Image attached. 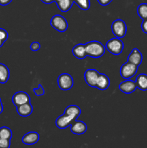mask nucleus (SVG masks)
<instances>
[{"instance_id":"24","label":"nucleus","mask_w":147,"mask_h":148,"mask_svg":"<svg viewBox=\"0 0 147 148\" xmlns=\"http://www.w3.org/2000/svg\"><path fill=\"white\" fill-rule=\"evenodd\" d=\"M11 145L10 140L0 138V148H10Z\"/></svg>"},{"instance_id":"19","label":"nucleus","mask_w":147,"mask_h":148,"mask_svg":"<svg viewBox=\"0 0 147 148\" xmlns=\"http://www.w3.org/2000/svg\"><path fill=\"white\" fill-rule=\"evenodd\" d=\"M74 4L73 0H61L56 2L58 8L62 12H66L72 7Z\"/></svg>"},{"instance_id":"14","label":"nucleus","mask_w":147,"mask_h":148,"mask_svg":"<svg viewBox=\"0 0 147 148\" xmlns=\"http://www.w3.org/2000/svg\"><path fill=\"white\" fill-rule=\"evenodd\" d=\"M110 79L105 74L99 73V77L97 80L96 88L100 90H105L110 86Z\"/></svg>"},{"instance_id":"23","label":"nucleus","mask_w":147,"mask_h":148,"mask_svg":"<svg viewBox=\"0 0 147 148\" xmlns=\"http://www.w3.org/2000/svg\"><path fill=\"white\" fill-rule=\"evenodd\" d=\"M8 37L9 34L7 30L3 28H0V48L7 41Z\"/></svg>"},{"instance_id":"26","label":"nucleus","mask_w":147,"mask_h":148,"mask_svg":"<svg viewBox=\"0 0 147 148\" xmlns=\"http://www.w3.org/2000/svg\"><path fill=\"white\" fill-rule=\"evenodd\" d=\"M40 49V43L39 42L35 41L30 44V49L33 51H37Z\"/></svg>"},{"instance_id":"10","label":"nucleus","mask_w":147,"mask_h":148,"mask_svg":"<svg viewBox=\"0 0 147 148\" xmlns=\"http://www.w3.org/2000/svg\"><path fill=\"white\" fill-rule=\"evenodd\" d=\"M70 130L73 134L81 135L84 134L87 130V126L82 121H75L71 124Z\"/></svg>"},{"instance_id":"27","label":"nucleus","mask_w":147,"mask_h":148,"mask_svg":"<svg viewBox=\"0 0 147 148\" xmlns=\"http://www.w3.org/2000/svg\"><path fill=\"white\" fill-rule=\"evenodd\" d=\"M141 29L144 33L147 34V19L143 20L141 23Z\"/></svg>"},{"instance_id":"17","label":"nucleus","mask_w":147,"mask_h":148,"mask_svg":"<svg viewBox=\"0 0 147 148\" xmlns=\"http://www.w3.org/2000/svg\"><path fill=\"white\" fill-rule=\"evenodd\" d=\"M135 82L137 88L142 91L147 90V75L140 74L136 77Z\"/></svg>"},{"instance_id":"9","label":"nucleus","mask_w":147,"mask_h":148,"mask_svg":"<svg viewBox=\"0 0 147 148\" xmlns=\"http://www.w3.org/2000/svg\"><path fill=\"white\" fill-rule=\"evenodd\" d=\"M12 101L13 104L16 107H17L22 104L30 103V97L27 92H23V91H19L13 95Z\"/></svg>"},{"instance_id":"2","label":"nucleus","mask_w":147,"mask_h":148,"mask_svg":"<svg viewBox=\"0 0 147 148\" xmlns=\"http://www.w3.org/2000/svg\"><path fill=\"white\" fill-rule=\"evenodd\" d=\"M86 54L92 58H99L105 53V46L99 41L93 40L85 44Z\"/></svg>"},{"instance_id":"30","label":"nucleus","mask_w":147,"mask_h":148,"mask_svg":"<svg viewBox=\"0 0 147 148\" xmlns=\"http://www.w3.org/2000/svg\"><path fill=\"white\" fill-rule=\"evenodd\" d=\"M41 1L44 4H51V3L55 2V0H41Z\"/></svg>"},{"instance_id":"11","label":"nucleus","mask_w":147,"mask_h":148,"mask_svg":"<svg viewBox=\"0 0 147 148\" xmlns=\"http://www.w3.org/2000/svg\"><path fill=\"white\" fill-rule=\"evenodd\" d=\"M120 90L122 91L123 93L131 94L137 88L136 84L134 81L131 79H125V81L121 82L118 86Z\"/></svg>"},{"instance_id":"29","label":"nucleus","mask_w":147,"mask_h":148,"mask_svg":"<svg viewBox=\"0 0 147 148\" xmlns=\"http://www.w3.org/2000/svg\"><path fill=\"white\" fill-rule=\"evenodd\" d=\"M12 0H0V5L7 6L12 2Z\"/></svg>"},{"instance_id":"13","label":"nucleus","mask_w":147,"mask_h":148,"mask_svg":"<svg viewBox=\"0 0 147 148\" xmlns=\"http://www.w3.org/2000/svg\"><path fill=\"white\" fill-rule=\"evenodd\" d=\"M40 140V135L36 132H30L23 136L22 141L24 144L27 145H32L36 144Z\"/></svg>"},{"instance_id":"18","label":"nucleus","mask_w":147,"mask_h":148,"mask_svg":"<svg viewBox=\"0 0 147 148\" xmlns=\"http://www.w3.org/2000/svg\"><path fill=\"white\" fill-rule=\"evenodd\" d=\"M10 78V70L7 66L0 63V83H6Z\"/></svg>"},{"instance_id":"16","label":"nucleus","mask_w":147,"mask_h":148,"mask_svg":"<svg viewBox=\"0 0 147 148\" xmlns=\"http://www.w3.org/2000/svg\"><path fill=\"white\" fill-rule=\"evenodd\" d=\"M33 110V106L30 103H27L17 107V114L22 117H27L31 115Z\"/></svg>"},{"instance_id":"7","label":"nucleus","mask_w":147,"mask_h":148,"mask_svg":"<svg viewBox=\"0 0 147 148\" xmlns=\"http://www.w3.org/2000/svg\"><path fill=\"white\" fill-rule=\"evenodd\" d=\"M58 85L62 90H69L74 85V79L68 73H63L58 77Z\"/></svg>"},{"instance_id":"5","label":"nucleus","mask_w":147,"mask_h":148,"mask_svg":"<svg viewBox=\"0 0 147 148\" xmlns=\"http://www.w3.org/2000/svg\"><path fill=\"white\" fill-rule=\"evenodd\" d=\"M50 25L57 31L63 33L66 31L69 27L67 20L61 14H56L50 20Z\"/></svg>"},{"instance_id":"28","label":"nucleus","mask_w":147,"mask_h":148,"mask_svg":"<svg viewBox=\"0 0 147 148\" xmlns=\"http://www.w3.org/2000/svg\"><path fill=\"white\" fill-rule=\"evenodd\" d=\"M112 0H97L99 4L102 6H107L112 2Z\"/></svg>"},{"instance_id":"12","label":"nucleus","mask_w":147,"mask_h":148,"mask_svg":"<svg viewBox=\"0 0 147 148\" xmlns=\"http://www.w3.org/2000/svg\"><path fill=\"white\" fill-rule=\"evenodd\" d=\"M143 60V55L139 50L136 48L133 49L128 56V62L132 63L136 66L141 65Z\"/></svg>"},{"instance_id":"3","label":"nucleus","mask_w":147,"mask_h":148,"mask_svg":"<svg viewBox=\"0 0 147 148\" xmlns=\"http://www.w3.org/2000/svg\"><path fill=\"white\" fill-rule=\"evenodd\" d=\"M107 50L113 55H120L124 49V43L119 38H113L108 40L105 45Z\"/></svg>"},{"instance_id":"25","label":"nucleus","mask_w":147,"mask_h":148,"mask_svg":"<svg viewBox=\"0 0 147 148\" xmlns=\"http://www.w3.org/2000/svg\"><path fill=\"white\" fill-rule=\"evenodd\" d=\"M33 92H34V93L37 96H42V95H44L45 90L43 89V86L40 84V85H38V87H37V88H35V89L33 90Z\"/></svg>"},{"instance_id":"6","label":"nucleus","mask_w":147,"mask_h":148,"mask_svg":"<svg viewBox=\"0 0 147 148\" xmlns=\"http://www.w3.org/2000/svg\"><path fill=\"white\" fill-rule=\"evenodd\" d=\"M138 66L127 62L120 67V75L123 79H129L135 75L138 72Z\"/></svg>"},{"instance_id":"21","label":"nucleus","mask_w":147,"mask_h":148,"mask_svg":"<svg viewBox=\"0 0 147 148\" xmlns=\"http://www.w3.org/2000/svg\"><path fill=\"white\" fill-rule=\"evenodd\" d=\"M12 137V132L9 127H2L0 128V138L11 140Z\"/></svg>"},{"instance_id":"32","label":"nucleus","mask_w":147,"mask_h":148,"mask_svg":"<svg viewBox=\"0 0 147 148\" xmlns=\"http://www.w3.org/2000/svg\"><path fill=\"white\" fill-rule=\"evenodd\" d=\"M61 1V0H55V2H58V1Z\"/></svg>"},{"instance_id":"4","label":"nucleus","mask_w":147,"mask_h":148,"mask_svg":"<svg viewBox=\"0 0 147 148\" xmlns=\"http://www.w3.org/2000/svg\"><path fill=\"white\" fill-rule=\"evenodd\" d=\"M111 30L115 37L122 38L126 34L127 25L122 20L117 19L112 22L111 25Z\"/></svg>"},{"instance_id":"1","label":"nucleus","mask_w":147,"mask_h":148,"mask_svg":"<svg viewBox=\"0 0 147 148\" xmlns=\"http://www.w3.org/2000/svg\"><path fill=\"white\" fill-rule=\"evenodd\" d=\"M80 108L76 105H70L66 108L64 114L58 117L56 120V125L60 130H65L76 120L81 115Z\"/></svg>"},{"instance_id":"15","label":"nucleus","mask_w":147,"mask_h":148,"mask_svg":"<svg viewBox=\"0 0 147 148\" xmlns=\"http://www.w3.org/2000/svg\"><path fill=\"white\" fill-rule=\"evenodd\" d=\"M72 53L76 58L79 59H84L87 56L86 51L85 44L83 43H79L76 44L74 47L72 49Z\"/></svg>"},{"instance_id":"8","label":"nucleus","mask_w":147,"mask_h":148,"mask_svg":"<svg viewBox=\"0 0 147 148\" xmlns=\"http://www.w3.org/2000/svg\"><path fill=\"white\" fill-rule=\"evenodd\" d=\"M99 72L97 70L94 69H89L85 71L84 79L86 83L92 88H96L97 80L99 77Z\"/></svg>"},{"instance_id":"22","label":"nucleus","mask_w":147,"mask_h":148,"mask_svg":"<svg viewBox=\"0 0 147 148\" xmlns=\"http://www.w3.org/2000/svg\"><path fill=\"white\" fill-rule=\"evenodd\" d=\"M74 3L76 4L84 11H86L90 7V0H73Z\"/></svg>"},{"instance_id":"20","label":"nucleus","mask_w":147,"mask_h":148,"mask_svg":"<svg viewBox=\"0 0 147 148\" xmlns=\"http://www.w3.org/2000/svg\"><path fill=\"white\" fill-rule=\"evenodd\" d=\"M137 13L140 18L143 20L147 19V4L146 3H142L139 4L137 8Z\"/></svg>"},{"instance_id":"31","label":"nucleus","mask_w":147,"mask_h":148,"mask_svg":"<svg viewBox=\"0 0 147 148\" xmlns=\"http://www.w3.org/2000/svg\"><path fill=\"white\" fill-rule=\"evenodd\" d=\"M3 109H4V108H3V104L1 103V98H0V114H1L3 112Z\"/></svg>"}]
</instances>
